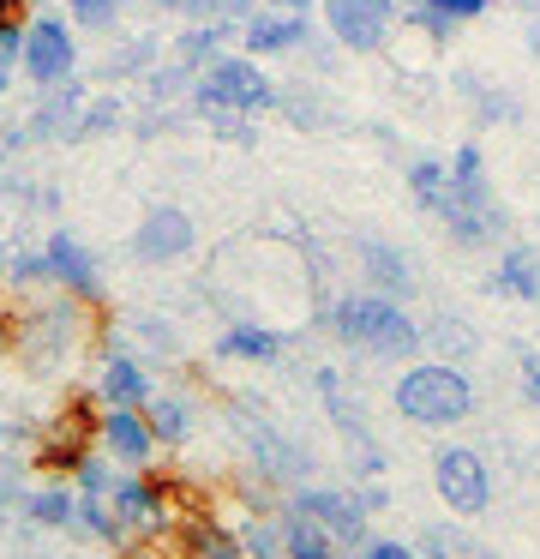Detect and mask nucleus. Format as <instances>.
Masks as SVG:
<instances>
[{"label":"nucleus","instance_id":"obj_14","mask_svg":"<svg viewBox=\"0 0 540 559\" xmlns=\"http://www.w3.org/2000/svg\"><path fill=\"white\" fill-rule=\"evenodd\" d=\"M324 31H331V43L348 55H379L391 19H384L372 0H324Z\"/></svg>","mask_w":540,"mask_h":559},{"label":"nucleus","instance_id":"obj_15","mask_svg":"<svg viewBox=\"0 0 540 559\" xmlns=\"http://www.w3.org/2000/svg\"><path fill=\"white\" fill-rule=\"evenodd\" d=\"M240 43H247L252 61H264V55H300L312 43V25H307V13H276V7H259V13L240 25Z\"/></svg>","mask_w":540,"mask_h":559},{"label":"nucleus","instance_id":"obj_11","mask_svg":"<svg viewBox=\"0 0 540 559\" xmlns=\"http://www.w3.org/2000/svg\"><path fill=\"white\" fill-rule=\"evenodd\" d=\"M84 103H91V91H84L79 73L60 79V85H48L43 103L31 109V121H24V139H43V145H67V139H79Z\"/></svg>","mask_w":540,"mask_h":559},{"label":"nucleus","instance_id":"obj_41","mask_svg":"<svg viewBox=\"0 0 540 559\" xmlns=\"http://www.w3.org/2000/svg\"><path fill=\"white\" fill-rule=\"evenodd\" d=\"M360 559H420V554H415L408 542H391V535H379V542L360 547Z\"/></svg>","mask_w":540,"mask_h":559},{"label":"nucleus","instance_id":"obj_46","mask_svg":"<svg viewBox=\"0 0 540 559\" xmlns=\"http://www.w3.org/2000/svg\"><path fill=\"white\" fill-rule=\"evenodd\" d=\"M523 49H528V55H535V61H540V13L528 19V31H523Z\"/></svg>","mask_w":540,"mask_h":559},{"label":"nucleus","instance_id":"obj_17","mask_svg":"<svg viewBox=\"0 0 540 559\" xmlns=\"http://www.w3.org/2000/svg\"><path fill=\"white\" fill-rule=\"evenodd\" d=\"M103 451L127 469H144L156 457V433L144 421V409H103Z\"/></svg>","mask_w":540,"mask_h":559},{"label":"nucleus","instance_id":"obj_34","mask_svg":"<svg viewBox=\"0 0 540 559\" xmlns=\"http://www.w3.org/2000/svg\"><path fill=\"white\" fill-rule=\"evenodd\" d=\"M204 121H211V133L223 139V145H240V151L259 145V127H252V115H228V109H216V115H204Z\"/></svg>","mask_w":540,"mask_h":559},{"label":"nucleus","instance_id":"obj_3","mask_svg":"<svg viewBox=\"0 0 540 559\" xmlns=\"http://www.w3.org/2000/svg\"><path fill=\"white\" fill-rule=\"evenodd\" d=\"M276 97H283V85H276L252 55H216V61L192 79V109L199 115H216V109H228V115H271Z\"/></svg>","mask_w":540,"mask_h":559},{"label":"nucleus","instance_id":"obj_22","mask_svg":"<svg viewBox=\"0 0 540 559\" xmlns=\"http://www.w3.org/2000/svg\"><path fill=\"white\" fill-rule=\"evenodd\" d=\"M235 31L240 25H228V19H192V25L175 37V61L192 67V73H204V67H211L228 43H235Z\"/></svg>","mask_w":540,"mask_h":559},{"label":"nucleus","instance_id":"obj_49","mask_svg":"<svg viewBox=\"0 0 540 559\" xmlns=\"http://www.w3.org/2000/svg\"><path fill=\"white\" fill-rule=\"evenodd\" d=\"M372 7H379L384 19H396V13H403V7H408V0H372Z\"/></svg>","mask_w":540,"mask_h":559},{"label":"nucleus","instance_id":"obj_29","mask_svg":"<svg viewBox=\"0 0 540 559\" xmlns=\"http://www.w3.org/2000/svg\"><path fill=\"white\" fill-rule=\"evenodd\" d=\"M24 511H31V523H43V530H72V523H79V487H43V493L24 499Z\"/></svg>","mask_w":540,"mask_h":559},{"label":"nucleus","instance_id":"obj_31","mask_svg":"<svg viewBox=\"0 0 540 559\" xmlns=\"http://www.w3.org/2000/svg\"><path fill=\"white\" fill-rule=\"evenodd\" d=\"M192 79H199V73H192V67H180V61H168V67H151V73H144V97H151L156 109H163V103H175L180 91L192 97Z\"/></svg>","mask_w":540,"mask_h":559},{"label":"nucleus","instance_id":"obj_51","mask_svg":"<svg viewBox=\"0 0 540 559\" xmlns=\"http://www.w3.org/2000/svg\"><path fill=\"white\" fill-rule=\"evenodd\" d=\"M7 157H12V145H7V139H0V169H7Z\"/></svg>","mask_w":540,"mask_h":559},{"label":"nucleus","instance_id":"obj_23","mask_svg":"<svg viewBox=\"0 0 540 559\" xmlns=\"http://www.w3.org/2000/svg\"><path fill=\"white\" fill-rule=\"evenodd\" d=\"M276 115H283L295 133H324V127L343 121V115H336V103L324 97L319 85H288L283 97H276Z\"/></svg>","mask_w":540,"mask_h":559},{"label":"nucleus","instance_id":"obj_32","mask_svg":"<svg viewBox=\"0 0 540 559\" xmlns=\"http://www.w3.org/2000/svg\"><path fill=\"white\" fill-rule=\"evenodd\" d=\"M120 13H127V0H67L72 31H115Z\"/></svg>","mask_w":540,"mask_h":559},{"label":"nucleus","instance_id":"obj_7","mask_svg":"<svg viewBox=\"0 0 540 559\" xmlns=\"http://www.w3.org/2000/svg\"><path fill=\"white\" fill-rule=\"evenodd\" d=\"M72 73H79V37H72V25L67 19H31L24 25V79L48 91Z\"/></svg>","mask_w":540,"mask_h":559},{"label":"nucleus","instance_id":"obj_8","mask_svg":"<svg viewBox=\"0 0 540 559\" xmlns=\"http://www.w3.org/2000/svg\"><path fill=\"white\" fill-rule=\"evenodd\" d=\"M192 247H199V223L180 205H151L132 229V259L139 265H180Z\"/></svg>","mask_w":540,"mask_h":559},{"label":"nucleus","instance_id":"obj_4","mask_svg":"<svg viewBox=\"0 0 540 559\" xmlns=\"http://www.w3.org/2000/svg\"><path fill=\"white\" fill-rule=\"evenodd\" d=\"M108 511H115V530L120 542L127 535H163L175 530V487H168V475H115V487H108Z\"/></svg>","mask_w":540,"mask_h":559},{"label":"nucleus","instance_id":"obj_1","mask_svg":"<svg viewBox=\"0 0 540 559\" xmlns=\"http://www.w3.org/2000/svg\"><path fill=\"white\" fill-rule=\"evenodd\" d=\"M324 325H331L336 343L367 349V355H379V361H408V355H420V325L403 313V301H391V295H372V289L343 295V301H331Z\"/></svg>","mask_w":540,"mask_h":559},{"label":"nucleus","instance_id":"obj_26","mask_svg":"<svg viewBox=\"0 0 540 559\" xmlns=\"http://www.w3.org/2000/svg\"><path fill=\"white\" fill-rule=\"evenodd\" d=\"M408 193H415L420 211H432V217L444 223V211H451V163L444 157H415L408 163Z\"/></svg>","mask_w":540,"mask_h":559},{"label":"nucleus","instance_id":"obj_47","mask_svg":"<svg viewBox=\"0 0 540 559\" xmlns=\"http://www.w3.org/2000/svg\"><path fill=\"white\" fill-rule=\"evenodd\" d=\"M264 7H276V13H312L319 0H264Z\"/></svg>","mask_w":540,"mask_h":559},{"label":"nucleus","instance_id":"obj_20","mask_svg":"<svg viewBox=\"0 0 540 559\" xmlns=\"http://www.w3.org/2000/svg\"><path fill=\"white\" fill-rule=\"evenodd\" d=\"M456 91L468 97V115H475V127H516L528 115V103L516 97L511 85H487V79L463 73L456 79Z\"/></svg>","mask_w":540,"mask_h":559},{"label":"nucleus","instance_id":"obj_12","mask_svg":"<svg viewBox=\"0 0 540 559\" xmlns=\"http://www.w3.org/2000/svg\"><path fill=\"white\" fill-rule=\"evenodd\" d=\"M72 307H84V301H48V307H36L31 319H19V355L31 367H48L55 355H67L72 349V331H79V313Z\"/></svg>","mask_w":540,"mask_h":559},{"label":"nucleus","instance_id":"obj_44","mask_svg":"<svg viewBox=\"0 0 540 559\" xmlns=\"http://www.w3.org/2000/svg\"><path fill=\"white\" fill-rule=\"evenodd\" d=\"M307 49H312V67H319V73H331V67H336L331 43H307Z\"/></svg>","mask_w":540,"mask_h":559},{"label":"nucleus","instance_id":"obj_18","mask_svg":"<svg viewBox=\"0 0 540 559\" xmlns=\"http://www.w3.org/2000/svg\"><path fill=\"white\" fill-rule=\"evenodd\" d=\"M487 295H511V301L540 307V247L504 241L499 265H492V277H487Z\"/></svg>","mask_w":540,"mask_h":559},{"label":"nucleus","instance_id":"obj_48","mask_svg":"<svg viewBox=\"0 0 540 559\" xmlns=\"http://www.w3.org/2000/svg\"><path fill=\"white\" fill-rule=\"evenodd\" d=\"M24 7H31V0H0V19H24Z\"/></svg>","mask_w":540,"mask_h":559},{"label":"nucleus","instance_id":"obj_28","mask_svg":"<svg viewBox=\"0 0 540 559\" xmlns=\"http://www.w3.org/2000/svg\"><path fill=\"white\" fill-rule=\"evenodd\" d=\"M420 343H427V349H439L444 361H468V355L480 349V337H475V325H468V319H456V313H439V319H427V325H420Z\"/></svg>","mask_w":540,"mask_h":559},{"label":"nucleus","instance_id":"obj_5","mask_svg":"<svg viewBox=\"0 0 540 559\" xmlns=\"http://www.w3.org/2000/svg\"><path fill=\"white\" fill-rule=\"evenodd\" d=\"M432 487H439V499L456 518H480L492 506V469L475 445H444L432 457Z\"/></svg>","mask_w":540,"mask_h":559},{"label":"nucleus","instance_id":"obj_19","mask_svg":"<svg viewBox=\"0 0 540 559\" xmlns=\"http://www.w3.org/2000/svg\"><path fill=\"white\" fill-rule=\"evenodd\" d=\"M175 547H180V559H247L240 535L223 530L216 518H204V511H192V518L175 523Z\"/></svg>","mask_w":540,"mask_h":559},{"label":"nucleus","instance_id":"obj_9","mask_svg":"<svg viewBox=\"0 0 540 559\" xmlns=\"http://www.w3.org/2000/svg\"><path fill=\"white\" fill-rule=\"evenodd\" d=\"M295 511H307L312 523H324L336 547H367L372 542L360 493H343V487H295Z\"/></svg>","mask_w":540,"mask_h":559},{"label":"nucleus","instance_id":"obj_38","mask_svg":"<svg viewBox=\"0 0 540 559\" xmlns=\"http://www.w3.org/2000/svg\"><path fill=\"white\" fill-rule=\"evenodd\" d=\"M72 481H79V493H96V499H108V487H115V475H108V463L91 451V457H84L79 469H72Z\"/></svg>","mask_w":540,"mask_h":559},{"label":"nucleus","instance_id":"obj_42","mask_svg":"<svg viewBox=\"0 0 540 559\" xmlns=\"http://www.w3.org/2000/svg\"><path fill=\"white\" fill-rule=\"evenodd\" d=\"M151 13H180V19H199V0H144Z\"/></svg>","mask_w":540,"mask_h":559},{"label":"nucleus","instance_id":"obj_10","mask_svg":"<svg viewBox=\"0 0 540 559\" xmlns=\"http://www.w3.org/2000/svg\"><path fill=\"white\" fill-rule=\"evenodd\" d=\"M43 253H48V271H55V289L60 295H72V301H84V307L103 301V265H96L91 247H84L72 229H55L43 241Z\"/></svg>","mask_w":540,"mask_h":559},{"label":"nucleus","instance_id":"obj_37","mask_svg":"<svg viewBox=\"0 0 540 559\" xmlns=\"http://www.w3.org/2000/svg\"><path fill=\"white\" fill-rule=\"evenodd\" d=\"M408 7H427V13H444V19H456V25H475L492 0H408Z\"/></svg>","mask_w":540,"mask_h":559},{"label":"nucleus","instance_id":"obj_35","mask_svg":"<svg viewBox=\"0 0 540 559\" xmlns=\"http://www.w3.org/2000/svg\"><path fill=\"white\" fill-rule=\"evenodd\" d=\"M120 97H91L84 103V121H79V139H96V133H115L120 127Z\"/></svg>","mask_w":540,"mask_h":559},{"label":"nucleus","instance_id":"obj_52","mask_svg":"<svg viewBox=\"0 0 540 559\" xmlns=\"http://www.w3.org/2000/svg\"><path fill=\"white\" fill-rule=\"evenodd\" d=\"M0 97H7V73H0Z\"/></svg>","mask_w":540,"mask_h":559},{"label":"nucleus","instance_id":"obj_21","mask_svg":"<svg viewBox=\"0 0 540 559\" xmlns=\"http://www.w3.org/2000/svg\"><path fill=\"white\" fill-rule=\"evenodd\" d=\"M96 391H103V403H108V409H144V403H151V373H144V367L139 361H132V355H108V361H103V385H96Z\"/></svg>","mask_w":540,"mask_h":559},{"label":"nucleus","instance_id":"obj_39","mask_svg":"<svg viewBox=\"0 0 540 559\" xmlns=\"http://www.w3.org/2000/svg\"><path fill=\"white\" fill-rule=\"evenodd\" d=\"M24 67V19H0V73Z\"/></svg>","mask_w":540,"mask_h":559},{"label":"nucleus","instance_id":"obj_33","mask_svg":"<svg viewBox=\"0 0 540 559\" xmlns=\"http://www.w3.org/2000/svg\"><path fill=\"white\" fill-rule=\"evenodd\" d=\"M7 283H19V289H55V271H48L43 247H36V253H12L7 259Z\"/></svg>","mask_w":540,"mask_h":559},{"label":"nucleus","instance_id":"obj_27","mask_svg":"<svg viewBox=\"0 0 540 559\" xmlns=\"http://www.w3.org/2000/svg\"><path fill=\"white\" fill-rule=\"evenodd\" d=\"M283 554L288 559H336V542H331V530H324V523H312L307 511L288 506L283 511Z\"/></svg>","mask_w":540,"mask_h":559},{"label":"nucleus","instance_id":"obj_50","mask_svg":"<svg viewBox=\"0 0 540 559\" xmlns=\"http://www.w3.org/2000/svg\"><path fill=\"white\" fill-rule=\"evenodd\" d=\"M511 7H516V13H528V19L540 13V0H511Z\"/></svg>","mask_w":540,"mask_h":559},{"label":"nucleus","instance_id":"obj_13","mask_svg":"<svg viewBox=\"0 0 540 559\" xmlns=\"http://www.w3.org/2000/svg\"><path fill=\"white\" fill-rule=\"evenodd\" d=\"M355 259H360V277H367L372 295H391V301H408V295L420 289L415 265H408V253L396 241H384V235H360L355 241Z\"/></svg>","mask_w":540,"mask_h":559},{"label":"nucleus","instance_id":"obj_40","mask_svg":"<svg viewBox=\"0 0 540 559\" xmlns=\"http://www.w3.org/2000/svg\"><path fill=\"white\" fill-rule=\"evenodd\" d=\"M516 373H523V397L540 409V349H516Z\"/></svg>","mask_w":540,"mask_h":559},{"label":"nucleus","instance_id":"obj_6","mask_svg":"<svg viewBox=\"0 0 540 559\" xmlns=\"http://www.w3.org/2000/svg\"><path fill=\"white\" fill-rule=\"evenodd\" d=\"M103 439V415L91 409V397H72L67 409L55 415V421L43 427V445H36V463H43L48 475H72L84 457H91V445Z\"/></svg>","mask_w":540,"mask_h":559},{"label":"nucleus","instance_id":"obj_45","mask_svg":"<svg viewBox=\"0 0 540 559\" xmlns=\"http://www.w3.org/2000/svg\"><path fill=\"white\" fill-rule=\"evenodd\" d=\"M360 506H367V511H384V506H391V493H384V487H360Z\"/></svg>","mask_w":540,"mask_h":559},{"label":"nucleus","instance_id":"obj_24","mask_svg":"<svg viewBox=\"0 0 540 559\" xmlns=\"http://www.w3.org/2000/svg\"><path fill=\"white\" fill-rule=\"evenodd\" d=\"M283 349H288V337L283 331H271V325H228L223 337H216V355L223 361H283Z\"/></svg>","mask_w":540,"mask_h":559},{"label":"nucleus","instance_id":"obj_43","mask_svg":"<svg viewBox=\"0 0 540 559\" xmlns=\"http://www.w3.org/2000/svg\"><path fill=\"white\" fill-rule=\"evenodd\" d=\"M12 349H19V319L0 307V355H12Z\"/></svg>","mask_w":540,"mask_h":559},{"label":"nucleus","instance_id":"obj_36","mask_svg":"<svg viewBox=\"0 0 540 559\" xmlns=\"http://www.w3.org/2000/svg\"><path fill=\"white\" fill-rule=\"evenodd\" d=\"M240 547H247V559H283V523H247Z\"/></svg>","mask_w":540,"mask_h":559},{"label":"nucleus","instance_id":"obj_2","mask_svg":"<svg viewBox=\"0 0 540 559\" xmlns=\"http://www.w3.org/2000/svg\"><path fill=\"white\" fill-rule=\"evenodd\" d=\"M391 403L403 421L415 427H463L475 415V385L463 367L451 361H415L403 367V379L391 385Z\"/></svg>","mask_w":540,"mask_h":559},{"label":"nucleus","instance_id":"obj_25","mask_svg":"<svg viewBox=\"0 0 540 559\" xmlns=\"http://www.w3.org/2000/svg\"><path fill=\"white\" fill-rule=\"evenodd\" d=\"M144 421H151L156 445H187V439H192V403L180 397V391H151Z\"/></svg>","mask_w":540,"mask_h":559},{"label":"nucleus","instance_id":"obj_30","mask_svg":"<svg viewBox=\"0 0 540 559\" xmlns=\"http://www.w3.org/2000/svg\"><path fill=\"white\" fill-rule=\"evenodd\" d=\"M420 547H427V559H492L487 547L475 542V535L451 530V523H427V535H420Z\"/></svg>","mask_w":540,"mask_h":559},{"label":"nucleus","instance_id":"obj_16","mask_svg":"<svg viewBox=\"0 0 540 559\" xmlns=\"http://www.w3.org/2000/svg\"><path fill=\"white\" fill-rule=\"evenodd\" d=\"M240 433H247L252 457H259V469L271 475V481H307L312 475V457L288 433H276L271 421H247V415H240Z\"/></svg>","mask_w":540,"mask_h":559}]
</instances>
